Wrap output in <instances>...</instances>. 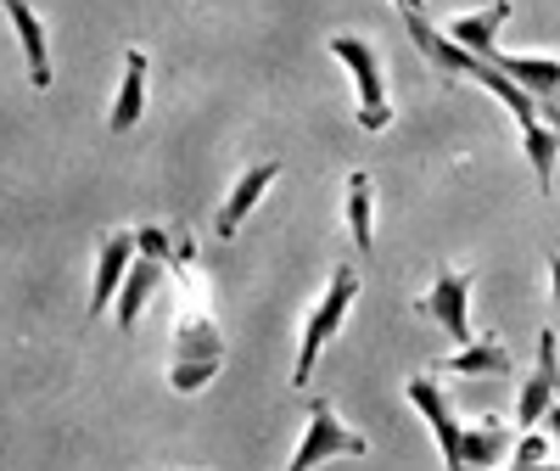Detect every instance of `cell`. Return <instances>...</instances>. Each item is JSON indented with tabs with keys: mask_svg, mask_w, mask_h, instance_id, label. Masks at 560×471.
Returning a JSON list of instances; mask_svg holds the SVG:
<instances>
[{
	"mask_svg": "<svg viewBox=\"0 0 560 471\" xmlns=\"http://www.w3.org/2000/svg\"><path fill=\"white\" fill-rule=\"evenodd\" d=\"M135 248H140V259L168 264V259H174V230H163V225H140V230H135Z\"/></svg>",
	"mask_w": 560,
	"mask_h": 471,
	"instance_id": "d6986e66",
	"label": "cell"
},
{
	"mask_svg": "<svg viewBox=\"0 0 560 471\" xmlns=\"http://www.w3.org/2000/svg\"><path fill=\"white\" fill-rule=\"evenodd\" d=\"M544 433H549V438H555V449H560V404L544 415Z\"/></svg>",
	"mask_w": 560,
	"mask_h": 471,
	"instance_id": "7402d4cb",
	"label": "cell"
},
{
	"mask_svg": "<svg viewBox=\"0 0 560 471\" xmlns=\"http://www.w3.org/2000/svg\"><path fill=\"white\" fill-rule=\"evenodd\" d=\"M549 449H555V438L544 427L538 433H522L516 449H510V466L504 471H560V466H549Z\"/></svg>",
	"mask_w": 560,
	"mask_h": 471,
	"instance_id": "ac0fdd59",
	"label": "cell"
},
{
	"mask_svg": "<svg viewBox=\"0 0 560 471\" xmlns=\"http://www.w3.org/2000/svg\"><path fill=\"white\" fill-rule=\"evenodd\" d=\"M353 298H359V269H353V264H337V269H331V280H325V292L314 298L308 320H303L298 359H292V388H308V382H314V359H319V348H325V343H331V337L342 332V320H348Z\"/></svg>",
	"mask_w": 560,
	"mask_h": 471,
	"instance_id": "7a4b0ae2",
	"label": "cell"
},
{
	"mask_svg": "<svg viewBox=\"0 0 560 471\" xmlns=\"http://www.w3.org/2000/svg\"><path fill=\"white\" fill-rule=\"evenodd\" d=\"M393 7H398V18H432L427 0H393Z\"/></svg>",
	"mask_w": 560,
	"mask_h": 471,
	"instance_id": "ffe728a7",
	"label": "cell"
},
{
	"mask_svg": "<svg viewBox=\"0 0 560 471\" xmlns=\"http://www.w3.org/2000/svg\"><path fill=\"white\" fill-rule=\"evenodd\" d=\"M0 12H7L12 28H18L23 62H28V84L45 90V84H51V51H45V23H39V12L28 7V0H0Z\"/></svg>",
	"mask_w": 560,
	"mask_h": 471,
	"instance_id": "7c38bea8",
	"label": "cell"
},
{
	"mask_svg": "<svg viewBox=\"0 0 560 471\" xmlns=\"http://www.w3.org/2000/svg\"><path fill=\"white\" fill-rule=\"evenodd\" d=\"M504 18H510V0H493V7H477V12H459V18H448V39L459 45V51H471V57H482V62H493L499 57V28H504Z\"/></svg>",
	"mask_w": 560,
	"mask_h": 471,
	"instance_id": "30bf717a",
	"label": "cell"
},
{
	"mask_svg": "<svg viewBox=\"0 0 560 471\" xmlns=\"http://www.w3.org/2000/svg\"><path fill=\"white\" fill-rule=\"evenodd\" d=\"M510 449H516V444H510V427H504L499 415H482L477 427H465V466L493 471V466H499Z\"/></svg>",
	"mask_w": 560,
	"mask_h": 471,
	"instance_id": "e0dca14e",
	"label": "cell"
},
{
	"mask_svg": "<svg viewBox=\"0 0 560 471\" xmlns=\"http://www.w3.org/2000/svg\"><path fill=\"white\" fill-rule=\"evenodd\" d=\"M493 68L516 79L533 102H560V57H516V51H499Z\"/></svg>",
	"mask_w": 560,
	"mask_h": 471,
	"instance_id": "5bb4252c",
	"label": "cell"
},
{
	"mask_svg": "<svg viewBox=\"0 0 560 471\" xmlns=\"http://www.w3.org/2000/svg\"><path fill=\"white\" fill-rule=\"evenodd\" d=\"M471 287H477V269H438V280L427 287V298H420V314H432L459 348L477 343V332H471Z\"/></svg>",
	"mask_w": 560,
	"mask_h": 471,
	"instance_id": "8992f818",
	"label": "cell"
},
{
	"mask_svg": "<svg viewBox=\"0 0 560 471\" xmlns=\"http://www.w3.org/2000/svg\"><path fill=\"white\" fill-rule=\"evenodd\" d=\"M275 180H280V163H275V158H269V163H247V169L236 174V185H230V197H224V208H219V219H213V230L224 236V242L247 225V214L264 203V192H269Z\"/></svg>",
	"mask_w": 560,
	"mask_h": 471,
	"instance_id": "9c48e42d",
	"label": "cell"
},
{
	"mask_svg": "<svg viewBox=\"0 0 560 471\" xmlns=\"http://www.w3.org/2000/svg\"><path fill=\"white\" fill-rule=\"evenodd\" d=\"M174 354H168V388L174 393H202L213 376L224 370V325L213 320V298H208V269L197 259L191 236H174Z\"/></svg>",
	"mask_w": 560,
	"mask_h": 471,
	"instance_id": "6da1fadb",
	"label": "cell"
},
{
	"mask_svg": "<svg viewBox=\"0 0 560 471\" xmlns=\"http://www.w3.org/2000/svg\"><path fill=\"white\" fill-rule=\"evenodd\" d=\"M325 51H331L353 73L359 129L364 135H382L393 124V102H387V84H382V51H376V39H364V34H331V39H325Z\"/></svg>",
	"mask_w": 560,
	"mask_h": 471,
	"instance_id": "3957f363",
	"label": "cell"
},
{
	"mask_svg": "<svg viewBox=\"0 0 560 471\" xmlns=\"http://www.w3.org/2000/svg\"><path fill=\"white\" fill-rule=\"evenodd\" d=\"M370 214H376V180H370L364 169H353L342 180V219H348V242L359 248V259H370V248H376V225H370Z\"/></svg>",
	"mask_w": 560,
	"mask_h": 471,
	"instance_id": "4fadbf2b",
	"label": "cell"
},
{
	"mask_svg": "<svg viewBox=\"0 0 560 471\" xmlns=\"http://www.w3.org/2000/svg\"><path fill=\"white\" fill-rule=\"evenodd\" d=\"M549 298L560 303V253H549Z\"/></svg>",
	"mask_w": 560,
	"mask_h": 471,
	"instance_id": "44dd1931",
	"label": "cell"
},
{
	"mask_svg": "<svg viewBox=\"0 0 560 471\" xmlns=\"http://www.w3.org/2000/svg\"><path fill=\"white\" fill-rule=\"evenodd\" d=\"M404 399H409V404L420 410V421L432 427L443 466H448V471H465V427H459V415H454V404H448V388H438L432 370H420V376H409V382H404Z\"/></svg>",
	"mask_w": 560,
	"mask_h": 471,
	"instance_id": "5b68a950",
	"label": "cell"
},
{
	"mask_svg": "<svg viewBox=\"0 0 560 471\" xmlns=\"http://www.w3.org/2000/svg\"><path fill=\"white\" fill-rule=\"evenodd\" d=\"M147 73H152V57L140 51V45H129V51H124V84H118L113 113H107L113 135H129L140 124V113H147Z\"/></svg>",
	"mask_w": 560,
	"mask_h": 471,
	"instance_id": "8fae6325",
	"label": "cell"
},
{
	"mask_svg": "<svg viewBox=\"0 0 560 471\" xmlns=\"http://www.w3.org/2000/svg\"><path fill=\"white\" fill-rule=\"evenodd\" d=\"M465 471H477V466H465Z\"/></svg>",
	"mask_w": 560,
	"mask_h": 471,
	"instance_id": "603a6c76",
	"label": "cell"
},
{
	"mask_svg": "<svg viewBox=\"0 0 560 471\" xmlns=\"http://www.w3.org/2000/svg\"><path fill=\"white\" fill-rule=\"evenodd\" d=\"M337 455H370V438L348 427L331 399H314V404H308V427H303V438H298L287 471H314V466L337 460Z\"/></svg>",
	"mask_w": 560,
	"mask_h": 471,
	"instance_id": "277c9868",
	"label": "cell"
},
{
	"mask_svg": "<svg viewBox=\"0 0 560 471\" xmlns=\"http://www.w3.org/2000/svg\"><path fill=\"white\" fill-rule=\"evenodd\" d=\"M560 337L549 332H538V370L527 376V388H522V399H516V427L522 433H538L544 427V415L555 410V393H560V348H555Z\"/></svg>",
	"mask_w": 560,
	"mask_h": 471,
	"instance_id": "ba28073f",
	"label": "cell"
},
{
	"mask_svg": "<svg viewBox=\"0 0 560 471\" xmlns=\"http://www.w3.org/2000/svg\"><path fill=\"white\" fill-rule=\"evenodd\" d=\"M438 370H443V376H465V382H471V376H504V370H510V348L488 332V337H477V343L454 348Z\"/></svg>",
	"mask_w": 560,
	"mask_h": 471,
	"instance_id": "9a60e30c",
	"label": "cell"
},
{
	"mask_svg": "<svg viewBox=\"0 0 560 471\" xmlns=\"http://www.w3.org/2000/svg\"><path fill=\"white\" fill-rule=\"evenodd\" d=\"M163 269L168 264H152V259H135V269H129V280H124V292H118V332H135V320H140V309H147V298L163 287Z\"/></svg>",
	"mask_w": 560,
	"mask_h": 471,
	"instance_id": "2e32d148",
	"label": "cell"
},
{
	"mask_svg": "<svg viewBox=\"0 0 560 471\" xmlns=\"http://www.w3.org/2000/svg\"><path fill=\"white\" fill-rule=\"evenodd\" d=\"M135 259H140L135 230H113V236H102V248H96V275H90V320L107 314V309L118 303V292H124V280H129Z\"/></svg>",
	"mask_w": 560,
	"mask_h": 471,
	"instance_id": "52a82bcc",
	"label": "cell"
},
{
	"mask_svg": "<svg viewBox=\"0 0 560 471\" xmlns=\"http://www.w3.org/2000/svg\"><path fill=\"white\" fill-rule=\"evenodd\" d=\"M555 404H560V393H555Z\"/></svg>",
	"mask_w": 560,
	"mask_h": 471,
	"instance_id": "cb8c5ba5",
	"label": "cell"
}]
</instances>
